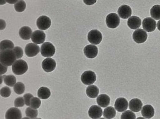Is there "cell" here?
<instances>
[{
    "label": "cell",
    "instance_id": "cell-1",
    "mask_svg": "<svg viewBox=\"0 0 160 119\" xmlns=\"http://www.w3.org/2000/svg\"><path fill=\"white\" fill-rule=\"evenodd\" d=\"M17 59L13 49H7L0 52V63L6 66L12 65Z\"/></svg>",
    "mask_w": 160,
    "mask_h": 119
},
{
    "label": "cell",
    "instance_id": "cell-2",
    "mask_svg": "<svg viewBox=\"0 0 160 119\" xmlns=\"http://www.w3.org/2000/svg\"><path fill=\"white\" fill-rule=\"evenodd\" d=\"M26 62L22 59L16 60L12 65V70L14 74L20 75L24 73L28 69Z\"/></svg>",
    "mask_w": 160,
    "mask_h": 119
},
{
    "label": "cell",
    "instance_id": "cell-3",
    "mask_svg": "<svg viewBox=\"0 0 160 119\" xmlns=\"http://www.w3.org/2000/svg\"><path fill=\"white\" fill-rule=\"evenodd\" d=\"M40 52L42 56L44 57H51L55 54V47L51 42H45L41 45Z\"/></svg>",
    "mask_w": 160,
    "mask_h": 119
},
{
    "label": "cell",
    "instance_id": "cell-4",
    "mask_svg": "<svg viewBox=\"0 0 160 119\" xmlns=\"http://www.w3.org/2000/svg\"><path fill=\"white\" fill-rule=\"evenodd\" d=\"M102 39V36L100 31L97 29L92 30L88 33V40L91 44L98 45Z\"/></svg>",
    "mask_w": 160,
    "mask_h": 119
},
{
    "label": "cell",
    "instance_id": "cell-5",
    "mask_svg": "<svg viewBox=\"0 0 160 119\" xmlns=\"http://www.w3.org/2000/svg\"><path fill=\"white\" fill-rule=\"evenodd\" d=\"M81 79L84 84L90 85L95 82L96 80V76L94 72L90 70L86 71L81 75Z\"/></svg>",
    "mask_w": 160,
    "mask_h": 119
},
{
    "label": "cell",
    "instance_id": "cell-6",
    "mask_svg": "<svg viewBox=\"0 0 160 119\" xmlns=\"http://www.w3.org/2000/svg\"><path fill=\"white\" fill-rule=\"evenodd\" d=\"M106 22L107 26L109 28H114L119 25L120 19L117 14L112 13L107 16Z\"/></svg>",
    "mask_w": 160,
    "mask_h": 119
},
{
    "label": "cell",
    "instance_id": "cell-7",
    "mask_svg": "<svg viewBox=\"0 0 160 119\" xmlns=\"http://www.w3.org/2000/svg\"><path fill=\"white\" fill-rule=\"evenodd\" d=\"M51 22L50 18L47 16L42 15L37 19V26L39 29L45 30L48 29L51 25Z\"/></svg>",
    "mask_w": 160,
    "mask_h": 119
},
{
    "label": "cell",
    "instance_id": "cell-8",
    "mask_svg": "<svg viewBox=\"0 0 160 119\" xmlns=\"http://www.w3.org/2000/svg\"><path fill=\"white\" fill-rule=\"evenodd\" d=\"M148 35L143 29L139 28L135 30L132 34L134 41L138 43L144 42L147 40Z\"/></svg>",
    "mask_w": 160,
    "mask_h": 119
},
{
    "label": "cell",
    "instance_id": "cell-9",
    "mask_svg": "<svg viewBox=\"0 0 160 119\" xmlns=\"http://www.w3.org/2000/svg\"><path fill=\"white\" fill-rule=\"evenodd\" d=\"M40 52V47L38 45L32 43L28 44L25 48L26 55L29 57L37 55Z\"/></svg>",
    "mask_w": 160,
    "mask_h": 119
},
{
    "label": "cell",
    "instance_id": "cell-10",
    "mask_svg": "<svg viewBox=\"0 0 160 119\" xmlns=\"http://www.w3.org/2000/svg\"><path fill=\"white\" fill-rule=\"evenodd\" d=\"M142 27L146 31L148 32H152L156 29V22L155 20L151 17H146L142 21Z\"/></svg>",
    "mask_w": 160,
    "mask_h": 119
},
{
    "label": "cell",
    "instance_id": "cell-11",
    "mask_svg": "<svg viewBox=\"0 0 160 119\" xmlns=\"http://www.w3.org/2000/svg\"><path fill=\"white\" fill-rule=\"evenodd\" d=\"M46 35L44 32L36 30L32 34L31 39L32 41L36 44L42 43L45 40Z\"/></svg>",
    "mask_w": 160,
    "mask_h": 119
},
{
    "label": "cell",
    "instance_id": "cell-12",
    "mask_svg": "<svg viewBox=\"0 0 160 119\" xmlns=\"http://www.w3.org/2000/svg\"><path fill=\"white\" fill-rule=\"evenodd\" d=\"M42 67L46 72H49L54 70L56 67L55 60L51 58H47L42 62Z\"/></svg>",
    "mask_w": 160,
    "mask_h": 119
},
{
    "label": "cell",
    "instance_id": "cell-13",
    "mask_svg": "<svg viewBox=\"0 0 160 119\" xmlns=\"http://www.w3.org/2000/svg\"><path fill=\"white\" fill-rule=\"evenodd\" d=\"M85 56L89 58H93L96 57L98 52L97 46L92 45H88L86 46L83 50Z\"/></svg>",
    "mask_w": 160,
    "mask_h": 119
},
{
    "label": "cell",
    "instance_id": "cell-14",
    "mask_svg": "<svg viewBox=\"0 0 160 119\" xmlns=\"http://www.w3.org/2000/svg\"><path fill=\"white\" fill-rule=\"evenodd\" d=\"M128 106V102L124 97L118 98L115 102L114 104L115 109L119 112H122L124 111L127 109Z\"/></svg>",
    "mask_w": 160,
    "mask_h": 119
},
{
    "label": "cell",
    "instance_id": "cell-15",
    "mask_svg": "<svg viewBox=\"0 0 160 119\" xmlns=\"http://www.w3.org/2000/svg\"><path fill=\"white\" fill-rule=\"evenodd\" d=\"M22 117L21 111L15 107H12L8 109L5 114V118L8 119H19Z\"/></svg>",
    "mask_w": 160,
    "mask_h": 119
},
{
    "label": "cell",
    "instance_id": "cell-16",
    "mask_svg": "<svg viewBox=\"0 0 160 119\" xmlns=\"http://www.w3.org/2000/svg\"><path fill=\"white\" fill-rule=\"evenodd\" d=\"M132 9L130 6L126 5H123L118 8V13L119 17L123 19L129 17L132 14Z\"/></svg>",
    "mask_w": 160,
    "mask_h": 119
},
{
    "label": "cell",
    "instance_id": "cell-17",
    "mask_svg": "<svg viewBox=\"0 0 160 119\" xmlns=\"http://www.w3.org/2000/svg\"><path fill=\"white\" fill-rule=\"evenodd\" d=\"M102 112L101 108L96 105L91 106L88 111L89 116L92 119L99 118L102 116Z\"/></svg>",
    "mask_w": 160,
    "mask_h": 119
},
{
    "label": "cell",
    "instance_id": "cell-18",
    "mask_svg": "<svg viewBox=\"0 0 160 119\" xmlns=\"http://www.w3.org/2000/svg\"><path fill=\"white\" fill-rule=\"evenodd\" d=\"M141 24V20L138 17L133 16L128 19L127 21L128 26L131 29H136L140 27Z\"/></svg>",
    "mask_w": 160,
    "mask_h": 119
},
{
    "label": "cell",
    "instance_id": "cell-19",
    "mask_svg": "<svg viewBox=\"0 0 160 119\" xmlns=\"http://www.w3.org/2000/svg\"><path fill=\"white\" fill-rule=\"evenodd\" d=\"M32 31L31 29L28 26H24L20 29L19 34L20 37L22 39L25 40L30 39Z\"/></svg>",
    "mask_w": 160,
    "mask_h": 119
},
{
    "label": "cell",
    "instance_id": "cell-20",
    "mask_svg": "<svg viewBox=\"0 0 160 119\" xmlns=\"http://www.w3.org/2000/svg\"><path fill=\"white\" fill-rule=\"evenodd\" d=\"M142 106V101L138 98L132 99L129 102V109L135 112L140 111Z\"/></svg>",
    "mask_w": 160,
    "mask_h": 119
},
{
    "label": "cell",
    "instance_id": "cell-21",
    "mask_svg": "<svg viewBox=\"0 0 160 119\" xmlns=\"http://www.w3.org/2000/svg\"><path fill=\"white\" fill-rule=\"evenodd\" d=\"M110 98L107 94H102L99 95L97 98L98 105L102 107H107L110 104Z\"/></svg>",
    "mask_w": 160,
    "mask_h": 119
},
{
    "label": "cell",
    "instance_id": "cell-22",
    "mask_svg": "<svg viewBox=\"0 0 160 119\" xmlns=\"http://www.w3.org/2000/svg\"><path fill=\"white\" fill-rule=\"evenodd\" d=\"M142 115L146 118H150L154 114V110L153 107L150 105H146L144 106L142 110Z\"/></svg>",
    "mask_w": 160,
    "mask_h": 119
},
{
    "label": "cell",
    "instance_id": "cell-23",
    "mask_svg": "<svg viewBox=\"0 0 160 119\" xmlns=\"http://www.w3.org/2000/svg\"><path fill=\"white\" fill-rule=\"evenodd\" d=\"M99 90L96 86L91 85L87 87L86 93L88 97L91 98H95L98 96Z\"/></svg>",
    "mask_w": 160,
    "mask_h": 119
},
{
    "label": "cell",
    "instance_id": "cell-24",
    "mask_svg": "<svg viewBox=\"0 0 160 119\" xmlns=\"http://www.w3.org/2000/svg\"><path fill=\"white\" fill-rule=\"evenodd\" d=\"M50 95V90L47 87H41L38 90V97L41 99H47L49 97Z\"/></svg>",
    "mask_w": 160,
    "mask_h": 119
},
{
    "label": "cell",
    "instance_id": "cell-25",
    "mask_svg": "<svg viewBox=\"0 0 160 119\" xmlns=\"http://www.w3.org/2000/svg\"><path fill=\"white\" fill-rule=\"evenodd\" d=\"M116 114V110L112 106L106 107L103 112V116L106 119L112 118L115 116Z\"/></svg>",
    "mask_w": 160,
    "mask_h": 119
},
{
    "label": "cell",
    "instance_id": "cell-26",
    "mask_svg": "<svg viewBox=\"0 0 160 119\" xmlns=\"http://www.w3.org/2000/svg\"><path fill=\"white\" fill-rule=\"evenodd\" d=\"M4 83L9 87L14 86L16 82L15 77L12 75H4L2 76Z\"/></svg>",
    "mask_w": 160,
    "mask_h": 119
},
{
    "label": "cell",
    "instance_id": "cell-27",
    "mask_svg": "<svg viewBox=\"0 0 160 119\" xmlns=\"http://www.w3.org/2000/svg\"><path fill=\"white\" fill-rule=\"evenodd\" d=\"M150 15L154 19L158 20L160 19V5H155L150 9Z\"/></svg>",
    "mask_w": 160,
    "mask_h": 119
},
{
    "label": "cell",
    "instance_id": "cell-28",
    "mask_svg": "<svg viewBox=\"0 0 160 119\" xmlns=\"http://www.w3.org/2000/svg\"><path fill=\"white\" fill-rule=\"evenodd\" d=\"M14 47V44L10 40H4L0 42V52L7 49H13Z\"/></svg>",
    "mask_w": 160,
    "mask_h": 119
},
{
    "label": "cell",
    "instance_id": "cell-29",
    "mask_svg": "<svg viewBox=\"0 0 160 119\" xmlns=\"http://www.w3.org/2000/svg\"><path fill=\"white\" fill-rule=\"evenodd\" d=\"M14 92L18 94H22L25 90V87L24 84L21 82L16 83L13 87Z\"/></svg>",
    "mask_w": 160,
    "mask_h": 119
},
{
    "label": "cell",
    "instance_id": "cell-30",
    "mask_svg": "<svg viewBox=\"0 0 160 119\" xmlns=\"http://www.w3.org/2000/svg\"><path fill=\"white\" fill-rule=\"evenodd\" d=\"M25 113L27 117L31 119L36 118L38 114L37 110L32 108L31 107H27L25 111Z\"/></svg>",
    "mask_w": 160,
    "mask_h": 119
},
{
    "label": "cell",
    "instance_id": "cell-31",
    "mask_svg": "<svg viewBox=\"0 0 160 119\" xmlns=\"http://www.w3.org/2000/svg\"><path fill=\"white\" fill-rule=\"evenodd\" d=\"M15 10L18 12H22L26 7V4L23 0H19L14 5Z\"/></svg>",
    "mask_w": 160,
    "mask_h": 119
},
{
    "label": "cell",
    "instance_id": "cell-32",
    "mask_svg": "<svg viewBox=\"0 0 160 119\" xmlns=\"http://www.w3.org/2000/svg\"><path fill=\"white\" fill-rule=\"evenodd\" d=\"M41 104V101L38 98L35 97H32L30 101V107L35 109L38 108Z\"/></svg>",
    "mask_w": 160,
    "mask_h": 119
},
{
    "label": "cell",
    "instance_id": "cell-33",
    "mask_svg": "<svg viewBox=\"0 0 160 119\" xmlns=\"http://www.w3.org/2000/svg\"><path fill=\"white\" fill-rule=\"evenodd\" d=\"M121 118L134 119L136 118V115L132 111L127 110L122 113L121 116Z\"/></svg>",
    "mask_w": 160,
    "mask_h": 119
},
{
    "label": "cell",
    "instance_id": "cell-34",
    "mask_svg": "<svg viewBox=\"0 0 160 119\" xmlns=\"http://www.w3.org/2000/svg\"><path fill=\"white\" fill-rule=\"evenodd\" d=\"M11 91L8 87L5 86L2 87L0 90V94L4 97H8L11 95Z\"/></svg>",
    "mask_w": 160,
    "mask_h": 119
},
{
    "label": "cell",
    "instance_id": "cell-35",
    "mask_svg": "<svg viewBox=\"0 0 160 119\" xmlns=\"http://www.w3.org/2000/svg\"><path fill=\"white\" fill-rule=\"evenodd\" d=\"M25 100L23 97H19L16 98L14 101V106L16 107H22L25 104Z\"/></svg>",
    "mask_w": 160,
    "mask_h": 119
},
{
    "label": "cell",
    "instance_id": "cell-36",
    "mask_svg": "<svg viewBox=\"0 0 160 119\" xmlns=\"http://www.w3.org/2000/svg\"><path fill=\"white\" fill-rule=\"evenodd\" d=\"M13 50L16 54L17 59L21 58L23 55V52L22 49L18 46H16L14 47Z\"/></svg>",
    "mask_w": 160,
    "mask_h": 119
},
{
    "label": "cell",
    "instance_id": "cell-37",
    "mask_svg": "<svg viewBox=\"0 0 160 119\" xmlns=\"http://www.w3.org/2000/svg\"><path fill=\"white\" fill-rule=\"evenodd\" d=\"M25 100V104L26 106H30V101L31 99L33 97L32 95L30 93H26L23 96Z\"/></svg>",
    "mask_w": 160,
    "mask_h": 119
},
{
    "label": "cell",
    "instance_id": "cell-38",
    "mask_svg": "<svg viewBox=\"0 0 160 119\" xmlns=\"http://www.w3.org/2000/svg\"><path fill=\"white\" fill-rule=\"evenodd\" d=\"M0 75H1L6 73L7 71L8 67H7V66L4 65L1 63H0Z\"/></svg>",
    "mask_w": 160,
    "mask_h": 119
},
{
    "label": "cell",
    "instance_id": "cell-39",
    "mask_svg": "<svg viewBox=\"0 0 160 119\" xmlns=\"http://www.w3.org/2000/svg\"><path fill=\"white\" fill-rule=\"evenodd\" d=\"M97 0H83L84 2L87 5H90L95 3Z\"/></svg>",
    "mask_w": 160,
    "mask_h": 119
},
{
    "label": "cell",
    "instance_id": "cell-40",
    "mask_svg": "<svg viewBox=\"0 0 160 119\" xmlns=\"http://www.w3.org/2000/svg\"><path fill=\"white\" fill-rule=\"evenodd\" d=\"M18 1V0H6V2L10 4L16 3Z\"/></svg>",
    "mask_w": 160,
    "mask_h": 119
},
{
    "label": "cell",
    "instance_id": "cell-41",
    "mask_svg": "<svg viewBox=\"0 0 160 119\" xmlns=\"http://www.w3.org/2000/svg\"><path fill=\"white\" fill-rule=\"evenodd\" d=\"M0 5H2L5 4L6 3V0H0Z\"/></svg>",
    "mask_w": 160,
    "mask_h": 119
},
{
    "label": "cell",
    "instance_id": "cell-42",
    "mask_svg": "<svg viewBox=\"0 0 160 119\" xmlns=\"http://www.w3.org/2000/svg\"><path fill=\"white\" fill-rule=\"evenodd\" d=\"M157 27L158 29L160 31V20L158 22Z\"/></svg>",
    "mask_w": 160,
    "mask_h": 119
},
{
    "label": "cell",
    "instance_id": "cell-43",
    "mask_svg": "<svg viewBox=\"0 0 160 119\" xmlns=\"http://www.w3.org/2000/svg\"><path fill=\"white\" fill-rule=\"evenodd\" d=\"M0 77H1V83H2V76H1V75H0Z\"/></svg>",
    "mask_w": 160,
    "mask_h": 119
}]
</instances>
